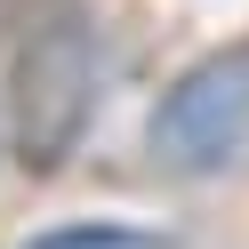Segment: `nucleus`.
Segmentation results:
<instances>
[{
  "instance_id": "nucleus-1",
  "label": "nucleus",
  "mask_w": 249,
  "mask_h": 249,
  "mask_svg": "<svg viewBox=\"0 0 249 249\" xmlns=\"http://www.w3.org/2000/svg\"><path fill=\"white\" fill-rule=\"evenodd\" d=\"M89 121H97V40H89V24L72 8H56L8 56V137H17V161L33 177H56L81 153Z\"/></svg>"
},
{
  "instance_id": "nucleus-2",
  "label": "nucleus",
  "mask_w": 249,
  "mask_h": 249,
  "mask_svg": "<svg viewBox=\"0 0 249 249\" xmlns=\"http://www.w3.org/2000/svg\"><path fill=\"white\" fill-rule=\"evenodd\" d=\"M145 153L169 177H225L249 161V40L193 56L145 121Z\"/></svg>"
},
{
  "instance_id": "nucleus-3",
  "label": "nucleus",
  "mask_w": 249,
  "mask_h": 249,
  "mask_svg": "<svg viewBox=\"0 0 249 249\" xmlns=\"http://www.w3.org/2000/svg\"><path fill=\"white\" fill-rule=\"evenodd\" d=\"M33 249H161V233H145V225H65V233H40Z\"/></svg>"
}]
</instances>
